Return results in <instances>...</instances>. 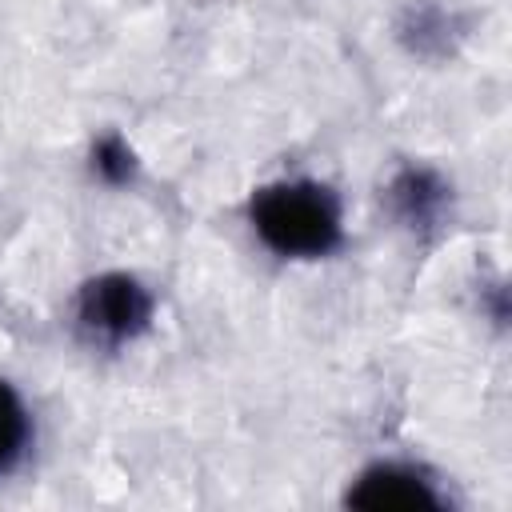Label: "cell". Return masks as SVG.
<instances>
[{
  "mask_svg": "<svg viewBox=\"0 0 512 512\" xmlns=\"http://www.w3.org/2000/svg\"><path fill=\"white\" fill-rule=\"evenodd\" d=\"M248 228L280 260H324L344 244V208L324 180L280 176L252 188Z\"/></svg>",
  "mask_w": 512,
  "mask_h": 512,
  "instance_id": "cell-1",
  "label": "cell"
},
{
  "mask_svg": "<svg viewBox=\"0 0 512 512\" xmlns=\"http://www.w3.org/2000/svg\"><path fill=\"white\" fill-rule=\"evenodd\" d=\"M156 316L152 288L132 272H96L72 296V328L96 352L136 344Z\"/></svg>",
  "mask_w": 512,
  "mask_h": 512,
  "instance_id": "cell-2",
  "label": "cell"
},
{
  "mask_svg": "<svg viewBox=\"0 0 512 512\" xmlns=\"http://www.w3.org/2000/svg\"><path fill=\"white\" fill-rule=\"evenodd\" d=\"M396 40L404 44L408 56H420V60H440V56H452L456 40H460V20L452 8L444 4H408L396 20Z\"/></svg>",
  "mask_w": 512,
  "mask_h": 512,
  "instance_id": "cell-5",
  "label": "cell"
},
{
  "mask_svg": "<svg viewBox=\"0 0 512 512\" xmlns=\"http://www.w3.org/2000/svg\"><path fill=\"white\" fill-rule=\"evenodd\" d=\"M344 504L360 508V512H444L448 508V492L420 464L372 460L368 468H360L348 480Z\"/></svg>",
  "mask_w": 512,
  "mask_h": 512,
  "instance_id": "cell-3",
  "label": "cell"
},
{
  "mask_svg": "<svg viewBox=\"0 0 512 512\" xmlns=\"http://www.w3.org/2000/svg\"><path fill=\"white\" fill-rule=\"evenodd\" d=\"M92 172H96V180L100 184H108V188H124V184H132L136 180V172H140V160H136V148L120 136V132H104V136H96L92 140Z\"/></svg>",
  "mask_w": 512,
  "mask_h": 512,
  "instance_id": "cell-7",
  "label": "cell"
},
{
  "mask_svg": "<svg viewBox=\"0 0 512 512\" xmlns=\"http://www.w3.org/2000/svg\"><path fill=\"white\" fill-rule=\"evenodd\" d=\"M32 448V412L24 396L0 380V480L12 476Z\"/></svg>",
  "mask_w": 512,
  "mask_h": 512,
  "instance_id": "cell-6",
  "label": "cell"
},
{
  "mask_svg": "<svg viewBox=\"0 0 512 512\" xmlns=\"http://www.w3.org/2000/svg\"><path fill=\"white\" fill-rule=\"evenodd\" d=\"M384 208L404 232L428 240L452 216V184L428 164H400L384 184Z\"/></svg>",
  "mask_w": 512,
  "mask_h": 512,
  "instance_id": "cell-4",
  "label": "cell"
}]
</instances>
